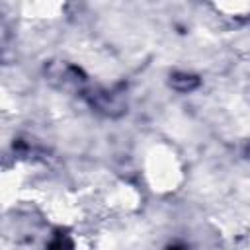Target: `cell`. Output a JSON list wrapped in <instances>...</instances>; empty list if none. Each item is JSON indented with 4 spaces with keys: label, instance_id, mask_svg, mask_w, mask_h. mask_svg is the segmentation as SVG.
Masks as SVG:
<instances>
[{
    "label": "cell",
    "instance_id": "obj_1",
    "mask_svg": "<svg viewBox=\"0 0 250 250\" xmlns=\"http://www.w3.org/2000/svg\"><path fill=\"white\" fill-rule=\"evenodd\" d=\"M170 250H182V248H170Z\"/></svg>",
    "mask_w": 250,
    "mask_h": 250
}]
</instances>
